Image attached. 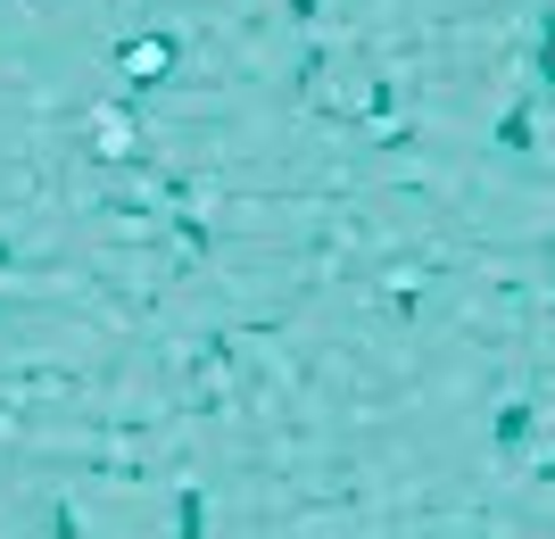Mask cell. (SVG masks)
<instances>
[{
	"mask_svg": "<svg viewBox=\"0 0 555 539\" xmlns=\"http://www.w3.org/2000/svg\"><path fill=\"white\" fill-rule=\"evenodd\" d=\"M125 75H166V42H125Z\"/></svg>",
	"mask_w": 555,
	"mask_h": 539,
	"instance_id": "6da1fadb",
	"label": "cell"
},
{
	"mask_svg": "<svg viewBox=\"0 0 555 539\" xmlns=\"http://www.w3.org/2000/svg\"><path fill=\"white\" fill-rule=\"evenodd\" d=\"M547 75H555V34H547Z\"/></svg>",
	"mask_w": 555,
	"mask_h": 539,
	"instance_id": "7a4b0ae2",
	"label": "cell"
}]
</instances>
